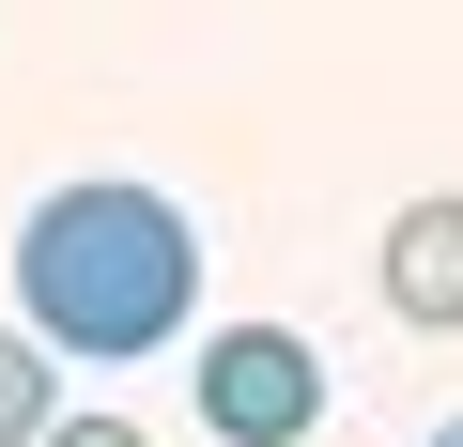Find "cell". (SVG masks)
Here are the masks:
<instances>
[{"label": "cell", "mask_w": 463, "mask_h": 447, "mask_svg": "<svg viewBox=\"0 0 463 447\" xmlns=\"http://www.w3.org/2000/svg\"><path fill=\"white\" fill-rule=\"evenodd\" d=\"M201 309V232L170 185H47L16 216V324L62 355V370H124V355H170Z\"/></svg>", "instance_id": "6da1fadb"}, {"label": "cell", "mask_w": 463, "mask_h": 447, "mask_svg": "<svg viewBox=\"0 0 463 447\" xmlns=\"http://www.w3.org/2000/svg\"><path fill=\"white\" fill-rule=\"evenodd\" d=\"M185 386H201V432L216 447H309L325 432V355L294 324H216Z\"/></svg>", "instance_id": "7a4b0ae2"}, {"label": "cell", "mask_w": 463, "mask_h": 447, "mask_svg": "<svg viewBox=\"0 0 463 447\" xmlns=\"http://www.w3.org/2000/svg\"><path fill=\"white\" fill-rule=\"evenodd\" d=\"M386 309L417 340H463V200H402L386 216Z\"/></svg>", "instance_id": "3957f363"}, {"label": "cell", "mask_w": 463, "mask_h": 447, "mask_svg": "<svg viewBox=\"0 0 463 447\" xmlns=\"http://www.w3.org/2000/svg\"><path fill=\"white\" fill-rule=\"evenodd\" d=\"M47 416H62V355H47L32 324H0V447H32Z\"/></svg>", "instance_id": "277c9868"}, {"label": "cell", "mask_w": 463, "mask_h": 447, "mask_svg": "<svg viewBox=\"0 0 463 447\" xmlns=\"http://www.w3.org/2000/svg\"><path fill=\"white\" fill-rule=\"evenodd\" d=\"M32 447H155V432H139V416H109V401H93V416H47V432H32Z\"/></svg>", "instance_id": "5b68a950"}, {"label": "cell", "mask_w": 463, "mask_h": 447, "mask_svg": "<svg viewBox=\"0 0 463 447\" xmlns=\"http://www.w3.org/2000/svg\"><path fill=\"white\" fill-rule=\"evenodd\" d=\"M432 447H463V416H448V432H432Z\"/></svg>", "instance_id": "8992f818"}]
</instances>
